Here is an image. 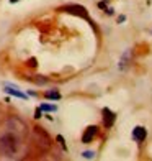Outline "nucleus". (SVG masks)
<instances>
[{
  "instance_id": "f257e3e1",
  "label": "nucleus",
  "mask_w": 152,
  "mask_h": 161,
  "mask_svg": "<svg viewBox=\"0 0 152 161\" xmlns=\"http://www.w3.org/2000/svg\"><path fill=\"white\" fill-rule=\"evenodd\" d=\"M18 146H20V138L7 131V133L0 135V155H3L5 158H13L18 153Z\"/></svg>"
},
{
  "instance_id": "f03ea898",
  "label": "nucleus",
  "mask_w": 152,
  "mask_h": 161,
  "mask_svg": "<svg viewBox=\"0 0 152 161\" xmlns=\"http://www.w3.org/2000/svg\"><path fill=\"white\" fill-rule=\"evenodd\" d=\"M5 127L8 128L12 133H15L20 140H23V138L26 136V123L21 120V119H18V117H10L8 120H7V123H5Z\"/></svg>"
},
{
  "instance_id": "7ed1b4c3",
  "label": "nucleus",
  "mask_w": 152,
  "mask_h": 161,
  "mask_svg": "<svg viewBox=\"0 0 152 161\" xmlns=\"http://www.w3.org/2000/svg\"><path fill=\"white\" fill-rule=\"evenodd\" d=\"M33 136H34V142L36 145L39 146L41 150H49L51 148V145H53V140H51V136L46 133V130L44 128H41V127H34L33 128Z\"/></svg>"
},
{
  "instance_id": "20e7f679",
  "label": "nucleus",
  "mask_w": 152,
  "mask_h": 161,
  "mask_svg": "<svg viewBox=\"0 0 152 161\" xmlns=\"http://www.w3.org/2000/svg\"><path fill=\"white\" fill-rule=\"evenodd\" d=\"M61 12H66V13H70V15H77V17H82L85 20H89V13L84 7L80 5H66V7H61L59 8Z\"/></svg>"
},
{
  "instance_id": "39448f33",
  "label": "nucleus",
  "mask_w": 152,
  "mask_h": 161,
  "mask_svg": "<svg viewBox=\"0 0 152 161\" xmlns=\"http://www.w3.org/2000/svg\"><path fill=\"white\" fill-rule=\"evenodd\" d=\"M103 123H105V127L106 128H110V127H113V123H114V119H116V115H114L110 108H103Z\"/></svg>"
},
{
  "instance_id": "423d86ee",
  "label": "nucleus",
  "mask_w": 152,
  "mask_h": 161,
  "mask_svg": "<svg viewBox=\"0 0 152 161\" xmlns=\"http://www.w3.org/2000/svg\"><path fill=\"white\" fill-rule=\"evenodd\" d=\"M97 131H98V128L95 127V125H92V127H89L85 131H84V135H82V143H90L93 138H95V135H97Z\"/></svg>"
},
{
  "instance_id": "0eeeda50",
  "label": "nucleus",
  "mask_w": 152,
  "mask_h": 161,
  "mask_svg": "<svg viewBox=\"0 0 152 161\" xmlns=\"http://www.w3.org/2000/svg\"><path fill=\"white\" fill-rule=\"evenodd\" d=\"M146 136H147V131H146L144 127H136L133 130V138L136 142H144V138H146Z\"/></svg>"
},
{
  "instance_id": "6e6552de",
  "label": "nucleus",
  "mask_w": 152,
  "mask_h": 161,
  "mask_svg": "<svg viewBox=\"0 0 152 161\" xmlns=\"http://www.w3.org/2000/svg\"><path fill=\"white\" fill-rule=\"evenodd\" d=\"M5 92L12 94V96H15V97H20V99H26V94L17 91V87H12V86H5Z\"/></svg>"
},
{
  "instance_id": "1a4fd4ad",
  "label": "nucleus",
  "mask_w": 152,
  "mask_h": 161,
  "mask_svg": "<svg viewBox=\"0 0 152 161\" xmlns=\"http://www.w3.org/2000/svg\"><path fill=\"white\" fill-rule=\"evenodd\" d=\"M44 97H46V99H53V100H59V99H61V94L57 92V91H48V92L44 94Z\"/></svg>"
},
{
  "instance_id": "9d476101",
  "label": "nucleus",
  "mask_w": 152,
  "mask_h": 161,
  "mask_svg": "<svg viewBox=\"0 0 152 161\" xmlns=\"http://www.w3.org/2000/svg\"><path fill=\"white\" fill-rule=\"evenodd\" d=\"M129 56H131V53H129V51H126V53L123 54V58H121V63H119V69H124V68H126V64H128V59H129Z\"/></svg>"
},
{
  "instance_id": "9b49d317",
  "label": "nucleus",
  "mask_w": 152,
  "mask_h": 161,
  "mask_svg": "<svg viewBox=\"0 0 152 161\" xmlns=\"http://www.w3.org/2000/svg\"><path fill=\"white\" fill-rule=\"evenodd\" d=\"M41 110H46V112H54V110H56V107H54V105L43 104V105H41Z\"/></svg>"
},
{
  "instance_id": "f8f14e48",
  "label": "nucleus",
  "mask_w": 152,
  "mask_h": 161,
  "mask_svg": "<svg viewBox=\"0 0 152 161\" xmlns=\"http://www.w3.org/2000/svg\"><path fill=\"white\" fill-rule=\"evenodd\" d=\"M93 156H95V153H93V151H85V153H84V158H87V159H90V158H93Z\"/></svg>"
},
{
  "instance_id": "ddd939ff",
  "label": "nucleus",
  "mask_w": 152,
  "mask_h": 161,
  "mask_svg": "<svg viewBox=\"0 0 152 161\" xmlns=\"http://www.w3.org/2000/svg\"><path fill=\"white\" fill-rule=\"evenodd\" d=\"M57 142H59V143H61V146H62V148H64V150H67V146H66V143H64V138H62L61 135H59V136H57Z\"/></svg>"
},
{
  "instance_id": "4468645a",
  "label": "nucleus",
  "mask_w": 152,
  "mask_h": 161,
  "mask_svg": "<svg viewBox=\"0 0 152 161\" xmlns=\"http://www.w3.org/2000/svg\"><path fill=\"white\" fill-rule=\"evenodd\" d=\"M28 64H30V66H31V68H34V66H36V59H34V58H31V59H30V61H28Z\"/></svg>"
},
{
  "instance_id": "2eb2a0df",
  "label": "nucleus",
  "mask_w": 152,
  "mask_h": 161,
  "mask_svg": "<svg viewBox=\"0 0 152 161\" xmlns=\"http://www.w3.org/2000/svg\"><path fill=\"white\" fill-rule=\"evenodd\" d=\"M36 119H39V117H41V107H38V108H36Z\"/></svg>"
},
{
  "instance_id": "dca6fc26",
  "label": "nucleus",
  "mask_w": 152,
  "mask_h": 161,
  "mask_svg": "<svg viewBox=\"0 0 152 161\" xmlns=\"http://www.w3.org/2000/svg\"><path fill=\"white\" fill-rule=\"evenodd\" d=\"M17 2H20V0H10V3H17Z\"/></svg>"
}]
</instances>
